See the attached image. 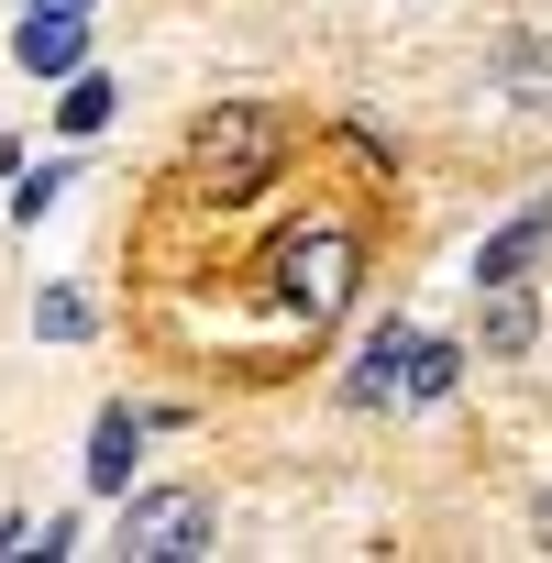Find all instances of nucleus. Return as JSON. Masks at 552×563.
Masks as SVG:
<instances>
[{"instance_id":"1","label":"nucleus","mask_w":552,"mask_h":563,"mask_svg":"<svg viewBox=\"0 0 552 563\" xmlns=\"http://www.w3.org/2000/svg\"><path fill=\"white\" fill-rule=\"evenodd\" d=\"M354 265H365V243H354L343 221H310V232H288V243L265 254L276 299H288L310 332H321V321H343V299H354Z\"/></svg>"},{"instance_id":"2","label":"nucleus","mask_w":552,"mask_h":563,"mask_svg":"<svg viewBox=\"0 0 552 563\" xmlns=\"http://www.w3.org/2000/svg\"><path fill=\"white\" fill-rule=\"evenodd\" d=\"M276 155H288V133H276V111H210L188 133V166L210 177V199H254L276 177Z\"/></svg>"},{"instance_id":"3","label":"nucleus","mask_w":552,"mask_h":563,"mask_svg":"<svg viewBox=\"0 0 552 563\" xmlns=\"http://www.w3.org/2000/svg\"><path fill=\"white\" fill-rule=\"evenodd\" d=\"M122 552H144V563H188V552H210V497H199V486H155V497H133V508H122Z\"/></svg>"},{"instance_id":"4","label":"nucleus","mask_w":552,"mask_h":563,"mask_svg":"<svg viewBox=\"0 0 552 563\" xmlns=\"http://www.w3.org/2000/svg\"><path fill=\"white\" fill-rule=\"evenodd\" d=\"M486 310H475V354L486 365H519L530 343H541V299H530V276H497V288H475Z\"/></svg>"},{"instance_id":"5","label":"nucleus","mask_w":552,"mask_h":563,"mask_svg":"<svg viewBox=\"0 0 552 563\" xmlns=\"http://www.w3.org/2000/svg\"><path fill=\"white\" fill-rule=\"evenodd\" d=\"M409 365H420V332H409V321H387V332L354 354L343 398H354V409H398V398H409Z\"/></svg>"},{"instance_id":"6","label":"nucleus","mask_w":552,"mask_h":563,"mask_svg":"<svg viewBox=\"0 0 552 563\" xmlns=\"http://www.w3.org/2000/svg\"><path fill=\"white\" fill-rule=\"evenodd\" d=\"M12 56H23L34 78H78V67H89V12H23V23H12Z\"/></svg>"},{"instance_id":"7","label":"nucleus","mask_w":552,"mask_h":563,"mask_svg":"<svg viewBox=\"0 0 552 563\" xmlns=\"http://www.w3.org/2000/svg\"><path fill=\"white\" fill-rule=\"evenodd\" d=\"M144 431H155V409H100V431H89V486H100V497H122V486H133Z\"/></svg>"},{"instance_id":"8","label":"nucleus","mask_w":552,"mask_h":563,"mask_svg":"<svg viewBox=\"0 0 552 563\" xmlns=\"http://www.w3.org/2000/svg\"><path fill=\"white\" fill-rule=\"evenodd\" d=\"M541 243H552V199H541V210H519V221L475 254V288H497V276H530V265H541Z\"/></svg>"},{"instance_id":"9","label":"nucleus","mask_w":552,"mask_h":563,"mask_svg":"<svg viewBox=\"0 0 552 563\" xmlns=\"http://www.w3.org/2000/svg\"><path fill=\"white\" fill-rule=\"evenodd\" d=\"M497 78H508V111H552V56L530 34H497Z\"/></svg>"},{"instance_id":"10","label":"nucleus","mask_w":552,"mask_h":563,"mask_svg":"<svg viewBox=\"0 0 552 563\" xmlns=\"http://www.w3.org/2000/svg\"><path fill=\"white\" fill-rule=\"evenodd\" d=\"M111 100H122V89H111V78H100V67H78V78H67V100H56V111H67V133H100V122H111Z\"/></svg>"},{"instance_id":"11","label":"nucleus","mask_w":552,"mask_h":563,"mask_svg":"<svg viewBox=\"0 0 552 563\" xmlns=\"http://www.w3.org/2000/svg\"><path fill=\"white\" fill-rule=\"evenodd\" d=\"M453 376H464V343H420V365H409V398H453Z\"/></svg>"},{"instance_id":"12","label":"nucleus","mask_w":552,"mask_h":563,"mask_svg":"<svg viewBox=\"0 0 552 563\" xmlns=\"http://www.w3.org/2000/svg\"><path fill=\"white\" fill-rule=\"evenodd\" d=\"M34 332H56V343H78V332H89V299H67V288H56V299L34 310Z\"/></svg>"},{"instance_id":"13","label":"nucleus","mask_w":552,"mask_h":563,"mask_svg":"<svg viewBox=\"0 0 552 563\" xmlns=\"http://www.w3.org/2000/svg\"><path fill=\"white\" fill-rule=\"evenodd\" d=\"M56 188H67V166H45V177H34V188L12 199V221H45V210H56Z\"/></svg>"},{"instance_id":"14","label":"nucleus","mask_w":552,"mask_h":563,"mask_svg":"<svg viewBox=\"0 0 552 563\" xmlns=\"http://www.w3.org/2000/svg\"><path fill=\"white\" fill-rule=\"evenodd\" d=\"M12 552H34V530H23V519H0V563H12Z\"/></svg>"},{"instance_id":"15","label":"nucleus","mask_w":552,"mask_h":563,"mask_svg":"<svg viewBox=\"0 0 552 563\" xmlns=\"http://www.w3.org/2000/svg\"><path fill=\"white\" fill-rule=\"evenodd\" d=\"M23 12H89V0H23Z\"/></svg>"},{"instance_id":"16","label":"nucleus","mask_w":552,"mask_h":563,"mask_svg":"<svg viewBox=\"0 0 552 563\" xmlns=\"http://www.w3.org/2000/svg\"><path fill=\"white\" fill-rule=\"evenodd\" d=\"M530 530H541V552H552V497H541V519H530Z\"/></svg>"}]
</instances>
